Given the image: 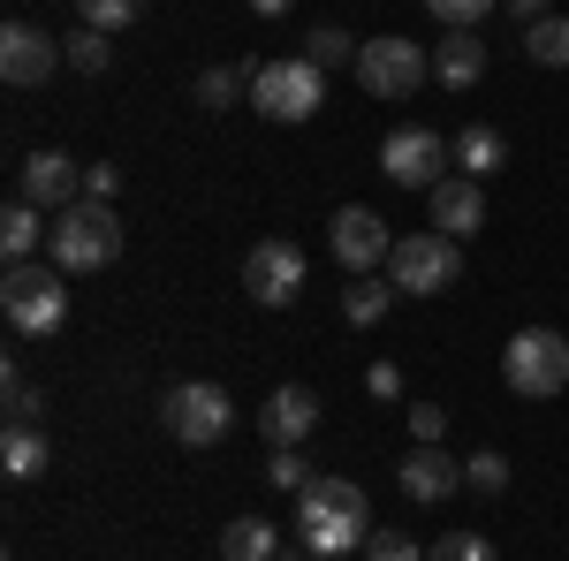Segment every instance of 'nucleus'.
I'll return each mask as SVG.
<instances>
[{
	"instance_id": "obj_6",
	"label": "nucleus",
	"mask_w": 569,
	"mask_h": 561,
	"mask_svg": "<svg viewBox=\"0 0 569 561\" xmlns=\"http://www.w3.org/2000/svg\"><path fill=\"white\" fill-rule=\"evenodd\" d=\"M388 281L402 289V297H440L448 281H463V251H456V236H440V228L402 236V243L388 251Z\"/></svg>"
},
{
	"instance_id": "obj_24",
	"label": "nucleus",
	"mask_w": 569,
	"mask_h": 561,
	"mask_svg": "<svg viewBox=\"0 0 569 561\" xmlns=\"http://www.w3.org/2000/svg\"><path fill=\"white\" fill-rule=\"evenodd\" d=\"M525 53L539 69H569V16H539L525 23Z\"/></svg>"
},
{
	"instance_id": "obj_4",
	"label": "nucleus",
	"mask_w": 569,
	"mask_h": 561,
	"mask_svg": "<svg viewBox=\"0 0 569 561\" xmlns=\"http://www.w3.org/2000/svg\"><path fill=\"white\" fill-rule=\"evenodd\" d=\"M501 380L509 394H525V402H547V394L569 388V342L555 327H525V334H509L501 349Z\"/></svg>"
},
{
	"instance_id": "obj_14",
	"label": "nucleus",
	"mask_w": 569,
	"mask_h": 561,
	"mask_svg": "<svg viewBox=\"0 0 569 561\" xmlns=\"http://www.w3.org/2000/svg\"><path fill=\"white\" fill-rule=\"evenodd\" d=\"M426 213H433L440 236H456V243H463V236H479V228H486V198H479V182H471V174H448V182L426 190Z\"/></svg>"
},
{
	"instance_id": "obj_39",
	"label": "nucleus",
	"mask_w": 569,
	"mask_h": 561,
	"mask_svg": "<svg viewBox=\"0 0 569 561\" xmlns=\"http://www.w3.org/2000/svg\"><path fill=\"white\" fill-rule=\"evenodd\" d=\"M281 561H297V554H281Z\"/></svg>"
},
{
	"instance_id": "obj_11",
	"label": "nucleus",
	"mask_w": 569,
	"mask_h": 561,
	"mask_svg": "<svg viewBox=\"0 0 569 561\" xmlns=\"http://www.w3.org/2000/svg\"><path fill=\"white\" fill-rule=\"evenodd\" d=\"M448 160H456V144L433 130H395L388 144H380V174H388L395 190H433V182H448Z\"/></svg>"
},
{
	"instance_id": "obj_32",
	"label": "nucleus",
	"mask_w": 569,
	"mask_h": 561,
	"mask_svg": "<svg viewBox=\"0 0 569 561\" xmlns=\"http://www.w3.org/2000/svg\"><path fill=\"white\" fill-rule=\"evenodd\" d=\"M365 561H426V547H418L410 531H372V539H365Z\"/></svg>"
},
{
	"instance_id": "obj_10",
	"label": "nucleus",
	"mask_w": 569,
	"mask_h": 561,
	"mask_svg": "<svg viewBox=\"0 0 569 561\" xmlns=\"http://www.w3.org/2000/svg\"><path fill=\"white\" fill-rule=\"evenodd\" d=\"M327 251H335L342 273H380L388 251H395V236H388V220L372 213V206H342V213L327 220Z\"/></svg>"
},
{
	"instance_id": "obj_26",
	"label": "nucleus",
	"mask_w": 569,
	"mask_h": 561,
	"mask_svg": "<svg viewBox=\"0 0 569 561\" xmlns=\"http://www.w3.org/2000/svg\"><path fill=\"white\" fill-rule=\"evenodd\" d=\"M0 388H8V425H39V410H46V394L16 372V364H0Z\"/></svg>"
},
{
	"instance_id": "obj_1",
	"label": "nucleus",
	"mask_w": 569,
	"mask_h": 561,
	"mask_svg": "<svg viewBox=\"0 0 569 561\" xmlns=\"http://www.w3.org/2000/svg\"><path fill=\"white\" fill-rule=\"evenodd\" d=\"M372 539V501L357 478H311L297 493V547L305 554H350Z\"/></svg>"
},
{
	"instance_id": "obj_22",
	"label": "nucleus",
	"mask_w": 569,
	"mask_h": 561,
	"mask_svg": "<svg viewBox=\"0 0 569 561\" xmlns=\"http://www.w3.org/2000/svg\"><path fill=\"white\" fill-rule=\"evenodd\" d=\"M46 463H53V448H46L39 425H8V432H0V471H8V478H39Z\"/></svg>"
},
{
	"instance_id": "obj_28",
	"label": "nucleus",
	"mask_w": 569,
	"mask_h": 561,
	"mask_svg": "<svg viewBox=\"0 0 569 561\" xmlns=\"http://www.w3.org/2000/svg\"><path fill=\"white\" fill-rule=\"evenodd\" d=\"M426 561H501V554H493V539H479V531H440L433 547H426Z\"/></svg>"
},
{
	"instance_id": "obj_15",
	"label": "nucleus",
	"mask_w": 569,
	"mask_h": 561,
	"mask_svg": "<svg viewBox=\"0 0 569 561\" xmlns=\"http://www.w3.org/2000/svg\"><path fill=\"white\" fill-rule=\"evenodd\" d=\"M456 485H463V463H456L448 448H426V440H418V448L402 455V493H410V501L440 509V501H448Z\"/></svg>"
},
{
	"instance_id": "obj_18",
	"label": "nucleus",
	"mask_w": 569,
	"mask_h": 561,
	"mask_svg": "<svg viewBox=\"0 0 569 561\" xmlns=\"http://www.w3.org/2000/svg\"><path fill=\"white\" fill-rule=\"evenodd\" d=\"M39 236H53V220H46L31 198H16V206L0 213V251H8V266L39 259Z\"/></svg>"
},
{
	"instance_id": "obj_20",
	"label": "nucleus",
	"mask_w": 569,
	"mask_h": 561,
	"mask_svg": "<svg viewBox=\"0 0 569 561\" xmlns=\"http://www.w3.org/2000/svg\"><path fill=\"white\" fill-rule=\"evenodd\" d=\"M456 168L471 174V182H479V174H493V168H509V137L493 130V122H471V130L456 137Z\"/></svg>"
},
{
	"instance_id": "obj_16",
	"label": "nucleus",
	"mask_w": 569,
	"mask_h": 561,
	"mask_svg": "<svg viewBox=\"0 0 569 561\" xmlns=\"http://www.w3.org/2000/svg\"><path fill=\"white\" fill-rule=\"evenodd\" d=\"M311 425H319V394L311 388H273L259 402V432L273 440V448H297Z\"/></svg>"
},
{
	"instance_id": "obj_5",
	"label": "nucleus",
	"mask_w": 569,
	"mask_h": 561,
	"mask_svg": "<svg viewBox=\"0 0 569 561\" xmlns=\"http://www.w3.org/2000/svg\"><path fill=\"white\" fill-rule=\"evenodd\" d=\"M319 99H327V69L305 61V53L266 61L259 84H251V107H259L266 122H311V114H319Z\"/></svg>"
},
{
	"instance_id": "obj_29",
	"label": "nucleus",
	"mask_w": 569,
	"mask_h": 561,
	"mask_svg": "<svg viewBox=\"0 0 569 561\" xmlns=\"http://www.w3.org/2000/svg\"><path fill=\"white\" fill-rule=\"evenodd\" d=\"M493 8H501V0H426V16H433V23H448V31H479Z\"/></svg>"
},
{
	"instance_id": "obj_19",
	"label": "nucleus",
	"mask_w": 569,
	"mask_h": 561,
	"mask_svg": "<svg viewBox=\"0 0 569 561\" xmlns=\"http://www.w3.org/2000/svg\"><path fill=\"white\" fill-rule=\"evenodd\" d=\"M220 561H281V531H273L266 517H228Z\"/></svg>"
},
{
	"instance_id": "obj_12",
	"label": "nucleus",
	"mask_w": 569,
	"mask_h": 561,
	"mask_svg": "<svg viewBox=\"0 0 569 561\" xmlns=\"http://www.w3.org/2000/svg\"><path fill=\"white\" fill-rule=\"evenodd\" d=\"M69 61V46H53V31H39V23H0V77L16 91H31V84H46L53 69Z\"/></svg>"
},
{
	"instance_id": "obj_35",
	"label": "nucleus",
	"mask_w": 569,
	"mask_h": 561,
	"mask_svg": "<svg viewBox=\"0 0 569 561\" xmlns=\"http://www.w3.org/2000/svg\"><path fill=\"white\" fill-rule=\"evenodd\" d=\"M114 190H122V168H114V160L84 168V198H107V206H114Z\"/></svg>"
},
{
	"instance_id": "obj_7",
	"label": "nucleus",
	"mask_w": 569,
	"mask_h": 561,
	"mask_svg": "<svg viewBox=\"0 0 569 561\" xmlns=\"http://www.w3.org/2000/svg\"><path fill=\"white\" fill-rule=\"evenodd\" d=\"M160 418H168V440H182V448H213V440L236 432V402H228V388H213V380H182V388H168Z\"/></svg>"
},
{
	"instance_id": "obj_37",
	"label": "nucleus",
	"mask_w": 569,
	"mask_h": 561,
	"mask_svg": "<svg viewBox=\"0 0 569 561\" xmlns=\"http://www.w3.org/2000/svg\"><path fill=\"white\" fill-rule=\"evenodd\" d=\"M509 16H525V23H539V16H555V0H501Z\"/></svg>"
},
{
	"instance_id": "obj_17",
	"label": "nucleus",
	"mask_w": 569,
	"mask_h": 561,
	"mask_svg": "<svg viewBox=\"0 0 569 561\" xmlns=\"http://www.w3.org/2000/svg\"><path fill=\"white\" fill-rule=\"evenodd\" d=\"M433 77L448 91H471L486 77V39H479V31H448V39L433 46Z\"/></svg>"
},
{
	"instance_id": "obj_13",
	"label": "nucleus",
	"mask_w": 569,
	"mask_h": 561,
	"mask_svg": "<svg viewBox=\"0 0 569 561\" xmlns=\"http://www.w3.org/2000/svg\"><path fill=\"white\" fill-rule=\"evenodd\" d=\"M16 198H31L39 213H61V206L84 198V168H77L69 152H31L23 174H16Z\"/></svg>"
},
{
	"instance_id": "obj_9",
	"label": "nucleus",
	"mask_w": 569,
	"mask_h": 561,
	"mask_svg": "<svg viewBox=\"0 0 569 561\" xmlns=\"http://www.w3.org/2000/svg\"><path fill=\"white\" fill-rule=\"evenodd\" d=\"M243 297L266 303V311H289V303L305 297V251L281 243V236L251 243V259H243Z\"/></svg>"
},
{
	"instance_id": "obj_30",
	"label": "nucleus",
	"mask_w": 569,
	"mask_h": 561,
	"mask_svg": "<svg viewBox=\"0 0 569 561\" xmlns=\"http://www.w3.org/2000/svg\"><path fill=\"white\" fill-rule=\"evenodd\" d=\"M305 61H319V69H342V61H357V53H350V31H342V23H319V31L305 39Z\"/></svg>"
},
{
	"instance_id": "obj_27",
	"label": "nucleus",
	"mask_w": 569,
	"mask_h": 561,
	"mask_svg": "<svg viewBox=\"0 0 569 561\" xmlns=\"http://www.w3.org/2000/svg\"><path fill=\"white\" fill-rule=\"evenodd\" d=\"M77 16H84L91 31H107V39H114V31H130L137 16H144V0H77Z\"/></svg>"
},
{
	"instance_id": "obj_21",
	"label": "nucleus",
	"mask_w": 569,
	"mask_h": 561,
	"mask_svg": "<svg viewBox=\"0 0 569 561\" xmlns=\"http://www.w3.org/2000/svg\"><path fill=\"white\" fill-rule=\"evenodd\" d=\"M395 297H402L395 281H372V273H350V289H342V319H350V327H380V319L395 311Z\"/></svg>"
},
{
	"instance_id": "obj_33",
	"label": "nucleus",
	"mask_w": 569,
	"mask_h": 561,
	"mask_svg": "<svg viewBox=\"0 0 569 561\" xmlns=\"http://www.w3.org/2000/svg\"><path fill=\"white\" fill-rule=\"evenodd\" d=\"M266 478H273L281 493H305V485H311V463L297 455V448H273V463H266Z\"/></svg>"
},
{
	"instance_id": "obj_34",
	"label": "nucleus",
	"mask_w": 569,
	"mask_h": 561,
	"mask_svg": "<svg viewBox=\"0 0 569 561\" xmlns=\"http://www.w3.org/2000/svg\"><path fill=\"white\" fill-rule=\"evenodd\" d=\"M440 432H448V410H440V402H410V440L440 448Z\"/></svg>"
},
{
	"instance_id": "obj_38",
	"label": "nucleus",
	"mask_w": 569,
	"mask_h": 561,
	"mask_svg": "<svg viewBox=\"0 0 569 561\" xmlns=\"http://www.w3.org/2000/svg\"><path fill=\"white\" fill-rule=\"evenodd\" d=\"M251 8H259V16H289L297 0H251Z\"/></svg>"
},
{
	"instance_id": "obj_31",
	"label": "nucleus",
	"mask_w": 569,
	"mask_h": 561,
	"mask_svg": "<svg viewBox=\"0 0 569 561\" xmlns=\"http://www.w3.org/2000/svg\"><path fill=\"white\" fill-rule=\"evenodd\" d=\"M463 485H471V493H509V455L479 448V455L463 463Z\"/></svg>"
},
{
	"instance_id": "obj_2",
	"label": "nucleus",
	"mask_w": 569,
	"mask_h": 561,
	"mask_svg": "<svg viewBox=\"0 0 569 561\" xmlns=\"http://www.w3.org/2000/svg\"><path fill=\"white\" fill-rule=\"evenodd\" d=\"M46 259L61 266V273H99V266L122 259V220L107 198H77V206H61L53 213V236H46Z\"/></svg>"
},
{
	"instance_id": "obj_25",
	"label": "nucleus",
	"mask_w": 569,
	"mask_h": 561,
	"mask_svg": "<svg viewBox=\"0 0 569 561\" xmlns=\"http://www.w3.org/2000/svg\"><path fill=\"white\" fill-rule=\"evenodd\" d=\"M107 61H114V39L84 23V31L69 39V69H77V77H107Z\"/></svg>"
},
{
	"instance_id": "obj_36",
	"label": "nucleus",
	"mask_w": 569,
	"mask_h": 561,
	"mask_svg": "<svg viewBox=\"0 0 569 561\" xmlns=\"http://www.w3.org/2000/svg\"><path fill=\"white\" fill-rule=\"evenodd\" d=\"M365 388L380 394V402H395V394H402V372H395V364H372V372H365Z\"/></svg>"
},
{
	"instance_id": "obj_8",
	"label": "nucleus",
	"mask_w": 569,
	"mask_h": 561,
	"mask_svg": "<svg viewBox=\"0 0 569 561\" xmlns=\"http://www.w3.org/2000/svg\"><path fill=\"white\" fill-rule=\"evenodd\" d=\"M350 69H357V84L372 91V99H410V91L433 77V61H426L410 39H365Z\"/></svg>"
},
{
	"instance_id": "obj_3",
	"label": "nucleus",
	"mask_w": 569,
	"mask_h": 561,
	"mask_svg": "<svg viewBox=\"0 0 569 561\" xmlns=\"http://www.w3.org/2000/svg\"><path fill=\"white\" fill-rule=\"evenodd\" d=\"M0 311H8V327L23 334V342H46V334H61V319H69V281H61V266H8L0 273Z\"/></svg>"
},
{
	"instance_id": "obj_23",
	"label": "nucleus",
	"mask_w": 569,
	"mask_h": 561,
	"mask_svg": "<svg viewBox=\"0 0 569 561\" xmlns=\"http://www.w3.org/2000/svg\"><path fill=\"white\" fill-rule=\"evenodd\" d=\"M259 69L266 61H228V69H206L198 77V107H236V99H251V84H259Z\"/></svg>"
}]
</instances>
